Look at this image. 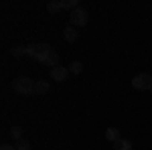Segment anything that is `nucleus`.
I'll return each mask as SVG.
<instances>
[{
	"mask_svg": "<svg viewBox=\"0 0 152 150\" xmlns=\"http://www.w3.org/2000/svg\"><path fill=\"white\" fill-rule=\"evenodd\" d=\"M26 55L33 57L35 61H39L41 65H47V67H57L59 65V55L51 49V45L47 43H33V45L26 47Z\"/></svg>",
	"mask_w": 152,
	"mask_h": 150,
	"instance_id": "nucleus-1",
	"label": "nucleus"
},
{
	"mask_svg": "<svg viewBox=\"0 0 152 150\" xmlns=\"http://www.w3.org/2000/svg\"><path fill=\"white\" fill-rule=\"evenodd\" d=\"M35 83L31 77H18V79L12 81V89L20 95H35Z\"/></svg>",
	"mask_w": 152,
	"mask_h": 150,
	"instance_id": "nucleus-2",
	"label": "nucleus"
},
{
	"mask_svg": "<svg viewBox=\"0 0 152 150\" xmlns=\"http://www.w3.org/2000/svg\"><path fill=\"white\" fill-rule=\"evenodd\" d=\"M89 23V12L85 10V8H75V10L69 14V24L71 26H75V29H79V26H85V24Z\"/></svg>",
	"mask_w": 152,
	"mask_h": 150,
	"instance_id": "nucleus-3",
	"label": "nucleus"
},
{
	"mask_svg": "<svg viewBox=\"0 0 152 150\" xmlns=\"http://www.w3.org/2000/svg\"><path fill=\"white\" fill-rule=\"evenodd\" d=\"M132 87L138 89V91H146L152 89V75L150 73H138L132 77Z\"/></svg>",
	"mask_w": 152,
	"mask_h": 150,
	"instance_id": "nucleus-4",
	"label": "nucleus"
},
{
	"mask_svg": "<svg viewBox=\"0 0 152 150\" xmlns=\"http://www.w3.org/2000/svg\"><path fill=\"white\" fill-rule=\"evenodd\" d=\"M67 77H69V67H61V65H57V67L51 69V79L53 81L63 83V81H67Z\"/></svg>",
	"mask_w": 152,
	"mask_h": 150,
	"instance_id": "nucleus-5",
	"label": "nucleus"
},
{
	"mask_svg": "<svg viewBox=\"0 0 152 150\" xmlns=\"http://www.w3.org/2000/svg\"><path fill=\"white\" fill-rule=\"evenodd\" d=\"M63 37H65V41H69V43H73V41H77V37H79V33H77V29H75V26H71V24H67V26L63 29Z\"/></svg>",
	"mask_w": 152,
	"mask_h": 150,
	"instance_id": "nucleus-6",
	"label": "nucleus"
},
{
	"mask_svg": "<svg viewBox=\"0 0 152 150\" xmlns=\"http://www.w3.org/2000/svg\"><path fill=\"white\" fill-rule=\"evenodd\" d=\"M49 89H51V85H49V81H45V79H39L35 83V95H45Z\"/></svg>",
	"mask_w": 152,
	"mask_h": 150,
	"instance_id": "nucleus-7",
	"label": "nucleus"
},
{
	"mask_svg": "<svg viewBox=\"0 0 152 150\" xmlns=\"http://www.w3.org/2000/svg\"><path fill=\"white\" fill-rule=\"evenodd\" d=\"M105 138L110 140L112 144L118 142V140L122 138V136H120V130H118V128H107V130H105Z\"/></svg>",
	"mask_w": 152,
	"mask_h": 150,
	"instance_id": "nucleus-8",
	"label": "nucleus"
},
{
	"mask_svg": "<svg viewBox=\"0 0 152 150\" xmlns=\"http://www.w3.org/2000/svg\"><path fill=\"white\" fill-rule=\"evenodd\" d=\"M114 148L116 150H132V142L126 138H120L118 142H114Z\"/></svg>",
	"mask_w": 152,
	"mask_h": 150,
	"instance_id": "nucleus-9",
	"label": "nucleus"
},
{
	"mask_svg": "<svg viewBox=\"0 0 152 150\" xmlns=\"http://www.w3.org/2000/svg\"><path fill=\"white\" fill-rule=\"evenodd\" d=\"M10 53H12V57L20 59V57H24V55H26V47L16 45V47H12V49H10Z\"/></svg>",
	"mask_w": 152,
	"mask_h": 150,
	"instance_id": "nucleus-10",
	"label": "nucleus"
},
{
	"mask_svg": "<svg viewBox=\"0 0 152 150\" xmlns=\"http://www.w3.org/2000/svg\"><path fill=\"white\" fill-rule=\"evenodd\" d=\"M79 8V0H63V10H75Z\"/></svg>",
	"mask_w": 152,
	"mask_h": 150,
	"instance_id": "nucleus-11",
	"label": "nucleus"
},
{
	"mask_svg": "<svg viewBox=\"0 0 152 150\" xmlns=\"http://www.w3.org/2000/svg\"><path fill=\"white\" fill-rule=\"evenodd\" d=\"M10 136H12V140H23V128L20 126H12L10 128Z\"/></svg>",
	"mask_w": 152,
	"mask_h": 150,
	"instance_id": "nucleus-12",
	"label": "nucleus"
},
{
	"mask_svg": "<svg viewBox=\"0 0 152 150\" xmlns=\"http://www.w3.org/2000/svg\"><path fill=\"white\" fill-rule=\"evenodd\" d=\"M81 71H83V65L79 63V61H73V63L69 65V73L71 75H79Z\"/></svg>",
	"mask_w": 152,
	"mask_h": 150,
	"instance_id": "nucleus-13",
	"label": "nucleus"
},
{
	"mask_svg": "<svg viewBox=\"0 0 152 150\" xmlns=\"http://www.w3.org/2000/svg\"><path fill=\"white\" fill-rule=\"evenodd\" d=\"M47 10L49 12H57V10H63V2H47Z\"/></svg>",
	"mask_w": 152,
	"mask_h": 150,
	"instance_id": "nucleus-14",
	"label": "nucleus"
},
{
	"mask_svg": "<svg viewBox=\"0 0 152 150\" xmlns=\"http://www.w3.org/2000/svg\"><path fill=\"white\" fill-rule=\"evenodd\" d=\"M14 146H16V150H31V142L23 138V140H18Z\"/></svg>",
	"mask_w": 152,
	"mask_h": 150,
	"instance_id": "nucleus-15",
	"label": "nucleus"
},
{
	"mask_svg": "<svg viewBox=\"0 0 152 150\" xmlns=\"http://www.w3.org/2000/svg\"><path fill=\"white\" fill-rule=\"evenodd\" d=\"M0 150H16V146H12V144H2Z\"/></svg>",
	"mask_w": 152,
	"mask_h": 150,
	"instance_id": "nucleus-16",
	"label": "nucleus"
}]
</instances>
